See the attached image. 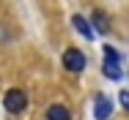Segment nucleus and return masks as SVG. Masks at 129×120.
I'll return each instance as SVG.
<instances>
[{
    "label": "nucleus",
    "instance_id": "obj_1",
    "mask_svg": "<svg viewBox=\"0 0 129 120\" xmlns=\"http://www.w3.org/2000/svg\"><path fill=\"white\" fill-rule=\"evenodd\" d=\"M3 106H6V112H11V115H19V112H25V106H27V96H25V90H19V87H11V90H6Z\"/></svg>",
    "mask_w": 129,
    "mask_h": 120
},
{
    "label": "nucleus",
    "instance_id": "obj_2",
    "mask_svg": "<svg viewBox=\"0 0 129 120\" xmlns=\"http://www.w3.org/2000/svg\"><path fill=\"white\" fill-rule=\"evenodd\" d=\"M104 76L107 79H121L124 71H121V57H118V52L113 47H104Z\"/></svg>",
    "mask_w": 129,
    "mask_h": 120
},
{
    "label": "nucleus",
    "instance_id": "obj_3",
    "mask_svg": "<svg viewBox=\"0 0 129 120\" xmlns=\"http://www.w3.org/2000/svg\"><path fill=\"white\" fill-rule=\"evenodd\" d=\"M63 68L72 74H80L85 68V55L80 52V49H66L63 52Z\"/></svg>",
    "mask_w": 129,
    "mask_h": 120
},
{
    "label": "nucleus",
    "instance_id": "obj_4",
    "mask_svg": "<svg viewBox=\"0 0 129 120\" xmlns=\"http://www.w3.org/2000/svg\"><path fill=\"white\" fill-rule=\"evenodd\" d=\"M110 112H113V101L104 96V93H99L96 101H93V115H96V120H107Z\"/></svg>",
    "mask_w": 129,
    "mask_h": 120
},
{
    "label": "nucleus",
    "instance_id": "obj_5",
    "mask_svg": "<svg viewBox=\"0 0 129 120\" xmlns=\"http://www.w3.org/2000/svg\"><path fill=\"white\" fill-rule=\"evenodd\" d=\"M91 25H93V33H107L110 30V17L104 11H93L91 14Z\"/></svg>",
    "mask_w": 129,
    "mask_h": 120
},
{
    "label": "nucleus",
    "instance_id": "obj_6",
    "mask_svg": "<svg viewBox=\"0 0 129 120\" xmlns=\"http://www.w3.org/2000/svg\"><path fill=\"white\" fill-rule=\"evenodd\" d=\"M72 25H74V30H77L82 38H93V27L88 25V19H85V17L74 14V17H72Z\"/></svg>",
    "mask_w": 129,
    "mask_h": 120
},
{
    "label": "nucleus",
    "instance_id": "obj_7",
    "mask_svg": "<svg viewBox=\"0 0 129 120\" xmlns=\"http://www.w3.org/2000/svg\"><path fill=\"white\" fill-rule=\"evenodd\" d=\"M47 120H72V115H69V109H66V106L52 104L50 109H47Z\"/></svg>",
    "mask_w": 129,
    "mask_h": 120
},
{
    "label": "nucleus",
    "instance_id": "obj_8",
    "mask_svg": "<svg viewBox=\"0 0 129 120\" xmlns=\"http://www.w3.org/2000/svg\"><path fill=\"white\" fill-rule=\"evenodd\" d=\"M118 101H121V106L129 112V90H121V93H118Z\"/></svg>",
    "mask_w": 129,
    "mask_h": 120
}]
</instances>
